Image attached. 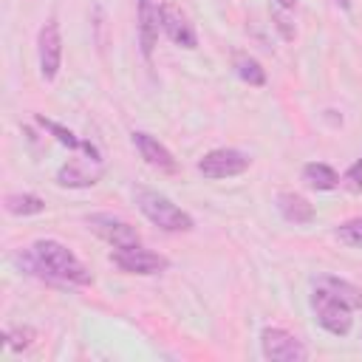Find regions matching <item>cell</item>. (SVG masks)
Segmentation results:
<instances>
[{"mask_svg":"<svg viewBox=\"0 0 362 362\" xmlns=\"http://www.w3.org/2000/svg\"><path fill=\"white\" fill-rule=\"evenodd\" d=\"M303 181H305L311 189L325 192V189H334V187L339 184V175H337L334 167H328V164H322V161H311V164L303 167Z\"/></svg>","mask_w":362,"mask_h":362,"instance_id":"16","label":"cell"},{"mask_svg":"<svg viewBox=\"0 0 362 362\" xmlns=\"http://www.w3.org/2000/svg\"><path fill=\"white\" fill-rule=\"evenodd\" d=\"M133 144H136V150L141 153V158H144L150 167H156V170H161V173H175V170H178L173 153H170L158 139H153L150 133L136 130V133H133Z\"/></svg>","mask_w":362,"mask_h":362,"instance_id":"11","label":"cell"},{"mask_svg":"<svg viewBox=\"0 0 362 362\" xmlns=\"http://www.w3.org/2000/svg\"><path fill=\"white\" fill-rule=\"evenodd\" d=\"M136 20H139V45H141V54H144V59H150L156 42H158V28H161L158 6L153 0H139L136 3Z\"/></svg>","mask_w":362,"mask_h":362,"instance_id":"10","label":"cell"},{"mask_svg":"<svg viewBox=\"0 0 362 362\" xmlns=\"http://www.w3.org/2000/svg\"><path fill=\"white\" fill-rule=\"evenodd\" d=\"M280 3V8H294L297 6V0H277Z\"/></svg>","mask_w":362,"mask_h":362,"instance_id":"22","label":"cell"},{"mask_svg":"<svg viewBox=\"0 0 362 362\" xmlns=\"http://www.w3.org/2000/svg\"><path fill=\"white\" fill-rule=\"evenodd\" d=\"M85 223H88L90 232H96V235H99L102 240H107L113 249H124V246H136V243H139L136 226H130L127 221H122V218H116V215L99 212V215H90Z\"/></svg>","mask_w":362,"mask_h":362,"instance_id":"8","label":"cell"},{"mask_svg":"<svg viewBox=\"0 0 362 362\" xmlns=\"http://www.w3.org/2000/svg\"><path fill=\"white\" fill-rule=\"evenodd\" d=\"M235 74H238L243 82L255 85V88H263V85H266V71H263V65H260L255 57H249V54H238V57H235Z\"/></svg>","mask_w":362,"mask_h":362,"instance_id":"18","label":"cell"},{"mask_svg":"<svg viewBox=\"0 0 362 362\" xmlns=\"http://www.w3.org/2000/svg\"><path fill=\"white\" fill-rule=\"evenodd\" d=\"M260 354L272 362H303L308 359L305 345L288 334L286 328H263L260 331Z\"/></svg>","mask_w":362,"mask_h":362,"instance_id":"4","label":"cell"},{"mask_svg":"<svg viewBox=\"0 0 362 362\" xmlns=\"http://www.w3.org/2000/svg\"><path fill=\"white\" fill-rule=\"evenodd\" d=\"M158 17H161V31L181 48H195L198 45V34L192 28V23L187 20V14L181 8H175L173 3H161L158 6Z\"/></svg>","mask_w":362,"mask_h":362,"instance_id":"9","label":"cell"},{"mask_svg":"<svg viewBox=\"0 0 362 362\" xmlns=\"http://www.w3.org/2000/svg\"><path fill=\"white\" fill-rule=\"evenodd\" d=\"M37 124L40 127H45L48 133H54V139L59 141V144H65L68 150H85L93 161H102V156H99V150L90 144V141H82V139H76L68 127H62V124H57V122H51V119H45V116H37Z\"/></svg>","mask_w":362,"mask_h":362,"instance_id":"15","label":"cell"},{"mask_svg":"<svg viewBox=\"0 0 362 362\" xmlns=\"http://www.w3.org/2000/svg\"><path fill=\"white\" fill-rule=\"evenodd\" d=\"M90 161H93V158L62 164V167L57 170V184H59V187H74V189H76V187H93V184L99 181V175H102V167L90 170Z\"/></svg>","mask_w":362,"mask_h":362,"instance_id":"12","label":"cell"},{"mask_svg":"<svg viewBox=\"0 0 362 362\" xmlns=\"http://www.w3.org/2000/svg\"><path fill=\"white\" fill-rule=\"evenodd\" d=\"M110 260L113 266H119L122 272L127 274H158L170 266V260L153 249H144V246H124V249H113L110 252Z\"/></svg>","mask_w":362,"mask_h":362,"instance_id":"5","label":"cell"},{"mask_svg":"<svg viewBox=\"0 0 362 362\" xmlns=\"http://www.w3.org/2000/svg\"><path fill=\"white\" fill-rule=\"evenodd\" d=\"M17 263L23 266V272L42 277L48 283H59V286H88L93 277L88 272V266L59 240H37L31 243L25 252L17 255Z\"/></svg>","mask_w":362,"mask_h":362,"instance_id":"1","label":"cell"},{"mask_svg":"<svg viewBox=\"0 0 362 362\" xmlns=\"http://www.w3.org/2000/svg\"><path fill=\"white\" fill-rule=\"evenodd\" d=\"M314 288H320V291L337 297V300L345 303L348 308H362V288L354 286V283H348V280H342V277H331V274L317 277V280H314Z\"/></svg>","mask_w":362,"mask_h":362,"instance_id":"14","label":"cell"},{"mask_svg":"<svg viewBox=\"0 0 362 362\" xmlns=\"http://www.w3.org/2000/svg\"><path fill=\"white\" fill-rule=\"evenodd\" d=\"M337 6H339V8H345V11H348V8H351V0H337Z\"/></svg>","mask_w":362,"mask_h":362,"instance_id":"23","label":"cell"},{"mask_svg":"<svg viewBox=\"0 0 362 362\" xmlns=\"http://www.w3.org/2000/svg\"><path fill=\"white\" fill-rule=\"evenodd\" d=\"M37 59H40V76L45 82H54L62 65V34L59 23L48 20L37 34Z\"/></svg>","mask_w":362,"mask_h":362,"instance_id":"6","label":"cell"},{"mask_svg":"<svg viewBox=\"0 0 362 362\" xmlns=\"http://www.w3.org/2000/svg\"><path fill=\"white\" fill-rule=\"evenodd\" d=\"M277 212L294 226H308L314 221V206L300 192H280L277 195Z\"/></svg>","mask_w":362,"mask_h":362,"instance_id":"13","label":"cell"},{"mask_svg":"<svg viewBox=\"0 0 362 362\" xmlns=\"http://www.w3.org/2000/svg\"><path fill=\"white\" fill-rule=\"evenodd\" d=\"M31 339H34V331H31V328H8V331H6V345H8L11 351L28 348Z\"/></svg>","mask_w":362,"mask_h":362,"instance_id":"20","label":"cell"},{"mask_svg":"<svg viewBox=\"0 0 362 362\" xmlns=\"http://www.w3.org/2000/svg\"><path fill=\"white\" fill-rule=\"evenodd\" d=\"M342 184H345V189H348V192H362V158H359V161H354V164L348 167V173H345Z\"/></svg>","mask_w":362,"mask_h":362,"instance_id":"21","label":"cell"},{"mask_svg":"<svg viewBox=\"0 0 362 362\" xmlns=\"http://www.w3.org/2000/svg\"><path fill=\"white\" fill-rule=\"evenodd\" d=\"M337 238L345 246H362V218H351L337 226Z\"/></svg>","mask_w":362,"mask_h":362,"instance_id":"19","label":"cell"},{"mask_svg":"<svg viewBox=\"0 0 362 362\" xmlns=\"http://www.w3.org/2000/svg\"><path fill=\"white\" fill-rule=\"evenodd\" d=\"M3 206H6L8 215L28 218V215H40L45 209V201L40 195H31V192H8L6 201H3Z\"/></svg>","mask_w":362,"mask_h":362,"instance_id":"17","label":"cell"},{"mask_svg":"<svg viewBox=\"0 0 362 362\" xmlns=\"http://www.w3.org/2000/svg\"><path fill=\"white\" fill-rule=\"evenodd\" d=\"M249 156L235 150V147H218V150H209L201 161H198V173L204 178H232V175H240L249 170Z\"/></svg>","mask_w":362,"mask_h":362,"instance_id":"7","label":"cell"},{"mask_svg":"<svg viewBox=\"0 0 362 362\" xmlns=\"http://www.w3.org/2000/svg\"><path fill=\"white\" fill-rule=\"evenodd\" d=\"M136 204H139L141 215L153 226H158L164 232H189L195 226L189 212H184L181 206H175L167 195H161L156 189H139L136 192Z\"/></svg>","mask_w":362,"mask_h":362,"instance_id":"2","label":"cell"},{"mask_svg":"<svg viewBox=\"0 0 362 362\" xmlns=\"http://www.w3.org/2000/svg\"><path fill=\"white\" fill-rule=\"evenodd\" d=\"M311 308L317 314V322L334 337H345L351 331V325H354V317H351L354 308H348L345 303H339L337 297H331V294H325L320 288L311 291Z\"/></svg>","mask_w":362,"mask_h":362,"instance_id":"3","label":"cell"}]
</instances>
